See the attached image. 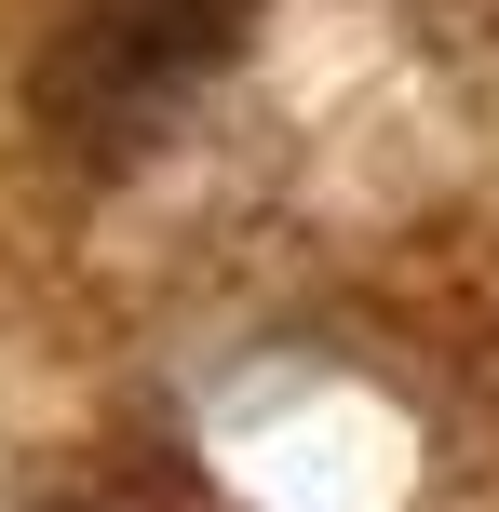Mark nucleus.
I'll use <instances>...</instances> for the list:
<instances>
[{
    "instance_id": "obj_1",
    "label": "nucleus",
    "mask_w": 499,
    "mask_h": 512,
    "mask_svg": "<svg viewBox=\"0 0 499 512\" xmlns=\"http://www.w3.org/2000/svg\"><path fill=\"white\" fill-rule=\"evenodd\" d=\"M243 54V0H95V14L54 41L41 108L68 135H149L189 81H216Z\"/></svg>"
}]
</instances>
